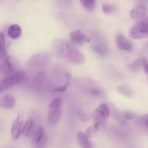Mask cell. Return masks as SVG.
<instances>
[{
    "instance_id": "cell-3",
    "label": "cell",
    "mask_w": 148,
    "mask_h": 148,
    "mask_svg": "<svg viewBox=\"0 0 148 148\" xmlns=\"http://www.w3.org/2000/svg\"><path fill=\"white\" fill-rule=\"evenodd\" d=\"M130 37L132 39H143L148 38V16L137 21L129 31Z\"/></svg>"
},
{
    "instance_id": "cell-8",
    "label": "cell",
    "mask_w": 148,
    "mask_h": 148,
    "mask_svg": "<svg viewBox=\"0 0 148 148\" xmlns=\"http://www.w3.org/2000/svg\"><path fill=\"white\" fill-rule=\"evenodd\" d=\"M49 82L50 80L47 74L43 72H40L35 77L34 86L36 89L42 90L49 88Z\"/></svg>"
},
{
    "instance_id": "cell-26",
    "label": "cell",
    "mask_w": 148,
    "mask_h": 148,
    "mask_svg": "<svg viewBox=\"0 0 148 148\" xmlns=\"http://www.w3.org/2000/svg\"><path fill=\"white\" fill-rule=\"evenodd\" d=\"M141 121L142 123H143V125L145 126L146 127H147L148 128V114L143 116L142 117Z\"/></svg>"
},
{
    "instance_id": "cell-24",
    "label": "cell",
    "mask_w": 148,
    "mask_h": 148,
    "mask_svg": "<svg viewBox=\"0 0 148 148\" xmlns=\"http://www.w3.org/2000/svg\"><path fill=\"white\" fill-rule=\"evenodd\" d=\"M141 65H142V61L140 60V59H138V60L135 61L134 63H132L131 65H130V69L133 71H137L140 69Z\"/></svg>"
},
{
    "instance_id": "cell-9",
    "label": "cell",
    "mask_w": 148,
    "mask_h": 148,
    "mask_svg": "<svg viewBox=\"0 0 148 148\" xmlns=\"http://www.w3.org/2000/svg\"><path fill=\"white\" fill-rule=\"evenodd\" d=\"M23 119H21L20 116L17 115L15 119L14 120L12 125L11 128V134L12 137L14 140H18L19 137L22 134V130H23Z\"/></svg>"
},
{
    "instance_id": "cell-25",
    "label": "cell",
    "mask_w": 148,
    "mask_h": 148,
    "mask_svg": "<svg viewBox=\"0 0 148 148\" xmlns=\"http://www.w3.org/2000/svg\"><path fill=\"white\" fill-rule=\"evenodd\" d=\"M142 61V66H143V69H144L145 72L148 75V61L145 58L141 59Z\"/></svg>"
},
{
    "instance_id": "cell-18",
    "label": "cell",
    "mask_w": 148,
    "mask_h": 148,
    "mask_svg": "<svg viewBox=\"0 0 148 148\" xmlns=\"http://www.w3.org/2000/svg\"><path fill=\"white\" fill-rule=\"evenodd\" d=\"M99 130V127L98 126H97L96 124H94L92 126L88 127L86 130H85V132L84 133L85 135L88 137V139L91 138V137H93L94 136H95V134H97V132Z\"/></svg>"
},
{
    "instance_id": "cell-23",
    "label": "cell",
    "mask_w": 148,
    "mask_h": 148,
    "mask_svg": "<svg viewBox=\"0 0 148 148\" xmlns=\"http://www.w3.org/2000/svg\"><path fill=\"white\" fill-rule=\"evenodd\" d=\"M77 116H78V117L79 118V119L82 120V121H84V122H85V121H88V120L90 119V117L88 114H85L84 111H80V110L77 111Z\"/></svg>"
},
{
    "instance_id": "cell-7",
    "label": "cell",
    "mask_w": 148,
    "mask_h": 148,
    "mask_svg": "<svg viewBox=\"0 0 148 148\" xmlns=\"http://www.w3.org/2000/svg\"><path fill=\"white\" fill-rule=\"evenodd\" d=\"M69 38L72 43L78 46H82L85 43L90 41V38L85 33L79 30H74L69 35Z\"/></svg>"
},
{
    "instance_id": "cell-10",
    "label": "cell",
    "mask_w": 148,
    "mask_h": 148,
    "mask_svg": "<svg viewBox=\"0 0 148 148\" xmlns=\"http://www.w3.org/2000/svg\"><path fill=\"white\" fill-rule=\"evenodd\" d=\"M15 72L13 63L12 62V57L9 56H6L4 60L0 64V73L2 74L3 75L10 76V75H12Z\"/></svg>"
},
{
    "instance_id": "cell-19",
    "label": "cell",
    "mask_w": 148,
    "mask_h": 148,
    "mask_svg": "<svg viewBox=\"0 0 148 148\" xmlns=\"http://www.w3.org/2000/svg\"><path fill=\"white\" fill-rule=\"evenodd\" d=\"M80 3L83 6L84 8L86 9L88 11H92L95 7V1L93 0H82Z\"/></svg>"
},
{
    "instance_id": "cell-6",
    "label": "cell",
    "mask_w": 148,
    "mask_h": 148,
    "mask_svg": "<svg viewBox=\"0 0 148 148\" xmlns=\"http://www.w3.org/2000/svg\"><path fill=\"white\" fill-rule=\"evenodd\" d=\"M32 144L36 148H45L47 142L46 132L41 126H38L37 129L33 134Z\"/></svg>"
},
{
    "instance_id": "cell-22",
    "label": "cell",
    "mask_w": 148,
    "mask_h": 148,
    "mask_svg": "<svg viewBox=\"0 0 148 148\" xmlns=\"http://www.w3.org/2000/svg\"><path fill=\"white\" fill-rule=\"evenodd\" d=\"M94 50L95 52L102 55V56H105L107 53V49L103 45H96V46H94Z\"/></svg>"
},
{
    "instance_id": "cell-15",
    "label": "cell",
    "mask_w": 148,
    "mask_h": 148,
    "mask_svg": "<svg viewBox=\"0 0 148 148\" xmlns=\"http://www.w3.org/2000/svg\"><path fill=\"white\" fill-rule=\"evenodd\" d=\"M8 36L12 39H17L21 36L22 29L20 25L17 24L11 25L7 30Z\"/></svg>"
},
{
    "instance_id": "cell-21",
    "label": "cell",
    "mask_w": 148,
    "mask_h": 148,
    "mask_svg": "<svg viewBox=\"0 0 148 148\" xmlns=\"http://www.w3.org/2000/svg\"><path fill=\"white\" fill-rule=\"evenodd\" d=\"M117 90L123 95L127 97H130L132 95V90L127 86H119L117 87Z\"/></svg>"
},
{
    "instance_id": "cell-5",
    "label": "cell",
    "mask_w": 148,
    "mask_h": 148,
    "mask_svg": "<svg viewBox=\"0 0 148 148\" xmlns=\"http://www.w3.org/2000/svg\"><path fill=\"white\" fill-rule=\"evenodd\" d=\"M110 114V110L108 105L106 103H101L92 114V119L95 123L99 128L104 127L106 124L107 119Z\"/></svg>"
},
{
    "instance_id": "cell-13",
    "label": "cell",
    "mask_w": 148,
    "mask_h": 148,
    "mask_svg": "<svg viewBox=\"0 0 148 148\" xmlns=\"http://www.w3.org/2000/svg\"><path fill=\"white\" fill-rule=\"evenodd\" d=\"M33 127H34V120L32 118H28L27 121L23 124L22 134L25 138H29L33 134Z\"/></svg>"
},
{
    "instance_id": "cell-1",
    "label": "cell",
    "mask_w": 148,
    "mask_h": 148,
    "mask_svg": "<svg viewBox=\"0 0 148 148\" xmlns=\"http://www.w3.org/2000/svg\"><path fill=\"white\" fill-rule=\"evenodd\" d=\"M52 49L57 56L74 65H82L85 61L83 53L73 44L62 39H56L52 43Z\"/></svg>"
},
{
    "instance_id": "cell-16",
    "label": "cell",
    "mask_w": 148,
    "mask_h": 148,
    "mask_svg": "<svg viewBox=\"0 0 148 148\" xmlns=\"http://www.w3.org/2000/svg\"><path fill=\"white\" fill-rule=\"evenodd\" d=\"M77 140L78 143L82 148H93L92 143H90L89 139L82 132H79L77 133Z\"/></svg>"
},
{
    "instance_id": "cell-12",
    "label": "cell",
    "mask_w": 148,
    "mask_h": 148,
    "mask_svg": "<svg viewBox=\"0 0 148 148\" xmlns=\"http://www.w3.org/2000/svg\"><path fill=\"white\" fill-rule=\"evenodd\" d=\"M116 42L117 46H118L120 50L130 51L133 48V45L132 42L122 34L116 35Z\"/></svg>"
},
{
    "instance_id": "cell-20",
    "label": "cell",
    "mask_w": 148,
    "mask_h": 148,
    "mask_svg": "<svg viewBox=\"0 0 148 148\" xmlns=\"http://www.w3.org/2000/svg\"><path fill=\"white\" fill-rule=\"evenodd\" d=\"M102 10L103 12V13L106 14H113V13L115 12L116 11V7L115 5L112 4H104L102 6Z\"/></svg>"
},
{
    "instance_id": "cell-2",
    "label": "cell",
    "mask_w": 148,
    "mask_h": 148,
    "mask_svg": "<svg viewBox=\"0 0 148 148\" xmlns=\"http://www.w3.org/2000/svg\"><path fill=\"white\" fill-rule=\"evenodd\" d=\"M62 103L61 98H56L51 101L49 106L48 122L49 125L54 126L59 123L62 115Z\"/></svg>"
},
{
    "instance_id": "cell-4",
    "label": "cell",
    "mask_w": 148,
    "mask_h": 148,
    "mask_svg": "<svg viewBox=\"0 0 148 148\" xmlns=\"http://www.w3.org/2000/svg\"><path fill=\"white\" fill-rule=\"evenodd\" d=\"M25 72L20 71L1 79L0 80V93L18 85L25 79Z\"/></svg>"
},
{
    "instance_id": "cell-17",
    "label": "cell",
    "mask_w": 148,
    "mask_h": 148,
    "mask_svg": "<svg viewBox=\"0 0 148 148\" xmlns=\"http://www.w3.org/2000/svg\"><path fill=\"white\" fill-rule=\"evenodd\" d=\"M6 56H7V51H6L5 38H4V33L0 31V64L4 60Z\"/></svg>"
},
{
    "instance_id": "cell-11",
    "label": "cell",
    "mask_w": 148,
    "mask_h": 148,
    "mask_svg": "<svg viewBox=\"0 0 148 148\" xmlns=\"http://www.w3.org/2000/svg\"><path fill=\"white\" fill-rule=\"evenodd\" d=\"M130 16L134 20L140 21L148 16V9L143 4L137 6L130 12Z\"/></svg>"
},
{
    "instance_id": "cell-14",
    "label": "cell",
    "mask_w": 148,
    "mask_h": 148,
    "mask_svg": "<svg viewBox=\"0 0 148 148\" xmlns=\"http://www.w3.org/2000/svg\"><path fill=\"white\" fill-rule=\"evenodd\" d=\"M15 98L13 95H6L1 98H0V106L5 108H13L15 106Z\"/></svg>"
},
{
    "instance_id": "cell-27",
    "label": "cell",
    "mask_w": 148,
    "mask_h": 148,
    "mask_svg": "<svg viewBox=\"0 0 148 148\" xmlns=\"http://www.w3.org/2000/svg\"><path fill=\"white\" fill-rule=\"evenodd\" d=\"M124 117H125V118L127 119L130 120V119H132L134 118V115L132 114V113L129 112V111H127V112H126L125 114H124Z\"/></svg>"
}]
</instances>
